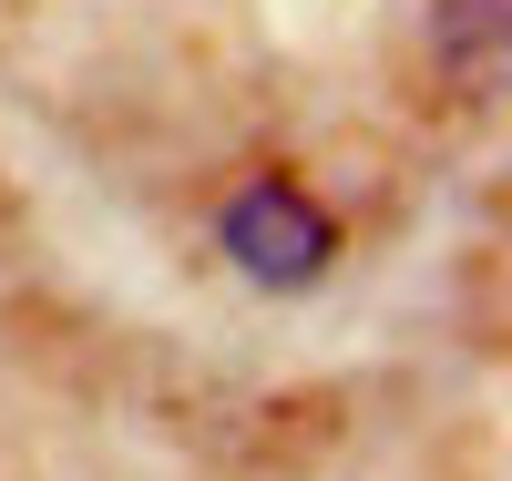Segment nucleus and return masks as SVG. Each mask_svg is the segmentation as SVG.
<instances>
[{
  "instance_id": "obj_2",
  "label": "nucleus",
  "mask_w": 512,
  "mask_h": 481,
  "mask_svg": "<svg viewBox=\"0 0 512 481\" xmlns=\"http://www.w3.org/2000/svg\"><path fill=\"white\" fill-rule=\"evenodd\" d=\"M441 62L461 93H502V0H441Z\"/></svg>"
},
{
  "instance_id": "obj_1",
  "label": "nucleus",
  "mask_w": 512,
  "mask_h": 481,
  "mask_svg": "<svg viewBox=\"0 0 512 481\" xmlns=\"http://www.w3.org/2000/svg\"><path fill=\"white\" fill-rule=\"evenodd\" d=\"M216 236H226V256H236V277H246V287H277V297L318 287L328 256H338V226L318 215L308 185H287V174H256L246 195H226Z\"/></svg>"
}]
</instances>
